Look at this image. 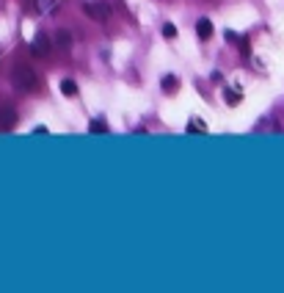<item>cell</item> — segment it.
<instances>
[{"instance_id": "cell-6", "label": "cell", "mask_w": 284, "mask_h": 293, "mask_svg": "<svg viewBox=\"0 0 284 293\" xmlns=\"http://www.w3.org/2000/svg\"><path fill=\"white\" fill-rule=\"evenodd\" d=\"M188 133H207V122H201V119H190L188 122Z\"/></svg>"}, {"instance_id": "cell-4", "label": "cell", "mask_w": 284, "mask_h": 293, "mask_svg": "<svg viewBox=\"0 0 284 293\" xmlns=\"http://www.w3.org/2000/svg\"><path fill=\"white\" fill-rule=\"evenodd\" d=\"M30 53H33L36 58H44V55L50 53V39H47V36H44V33L36 36L33 44H30Z\"/></svg>"}, {"instance_id": "cell-9", "label": "cell", "mask_w": 284, "mask_h": 293, "mask_svg": "<svg viewBox=\"0 0 284 293\" xmlns=\"http://www.w3.org/2000/svg\"><path fill=\"white\" fill-rule=\"evenodd\" d=\"M89 130L97 133V136H102V133H108V127H105V122H102V119H94V122L89 125Z\"/></svg>"}, {"instance_id": "cell-7", "label": "cell", "mask_w": 284, "mask_h": 293, "mask_svg": "<svg viewBox=\"0 0 284 293\" xmlns=\"http://www.w3.org/2000/svg\"><path fill=\"white\" fill-rule=\"evenodd\" d=\"M55 8V0H36V11L39 14H50Z\"/></svg>"}, {"instance_id": "cell-11", "label": "cell", "mask_w": 284, "mask_h": 293, "mask_svg": "<svg viewBox=\"0 0 284 293\" xmlns=\"http://www.w3.org/2000/svg\"><path fill=\"white\" fill-rule=\"evenodd\" d=\"M174 86H177V78H174V75H166V78H163V89L174 91Z\"/></svg>"}, {"instance_id": "cell-1", "label": "cell", "mask_w": 284, "mask_h": 293, "mask_svg": "<svg viewBox=\"0 0 284 293\" xmlns=\"http://www.w3.org/2000/svg\"><path fill=\"white\" fill-rule=\"evenodd\" d=\"M11 86L19 91V94H33V91L39 89V78H36L33 66H28V64H17V66H14Z\"/></svg>"}, {"instance_id": "cell-13", "label": "cell", "mask_w": 284, "mask_h": 293, "mask_svg": "<svg viewBox=\"0 0 284 293\" xmlns=\"http://www.w3.org/2000/svg\"><path fill=\"white\" fill-rule=\"evenodd\" d=\"M58 42H61V47H69V44H72V36L66 33V30H61V33H58Z\"/></svg>"}, {"instance_id": "cell-3", "label": "cell", "mask_w": 284, "mask_h": 293, "mask_svg": "<svg viewBox=\"0 0 284 293\" xmlns=\"http://www.w3.org/2000/svg\"><path fill=\"white\" fill-rule=\"evenodd\" d=\"M14 127H17V111L8 108V105H3L0 108V130L8 133V130H14Z\"/></svg>"}, {"instance_id": "cell-8", "label": "cell", "mask_w": 284, "mask_h": 293, "mask_svg": "<svg viewBox=\"0 0 284 293\" xmlns=\"http://www.w3.org/2000/svg\"><path fill=\"white\" fill-rule=\"evenodd\" d=\"M61 91H64L66 97H77V83H75V80H69V78H66L64 83H61Z\"/></svg>"}, {"instance_id": "cell-12", "label": "cell", "mask_w": 284, "mask_h": 293, "mask_svg": "<svg viewBox=\"0 0 284 293\" xmlns=\"http://www.w3.org/2000/svg\"><path fill=\"white\" fill-rule=\"evenodd\" d=\"M163 36H166V39H174V36H177V28H174L171 22H166L163 25Z\"/></svg>"}, {"instance_id": "cell-5", "label": "cell", "mask_w": 284, "mask_h": 293, "mask_svg": "<svg viewBox=\"0 0 284 293\" xmlns=\"http://www.w3.org/2000/svg\"><path fill=\"white\" fill-rule=\"evenodd\" d=\"M196 33H199L201 39H210V36H213V22H210L207 17H201L199 22H196Z\"/></svg>"}, {"instance_id": "cell-10", "label": "cell", "mask_w": 284, "mask_h": 293, "mask_svg": "<svg viewBox=\"0 0 284 293\" xmlns=\"http://www.w3.org/2000/svg\"><path fill=\"white\" fill-rule=\"evenodd\" d=\"M226 102H229V105H237V102H240V91L226 89Z\"/></svg>"}, {"instance_id": "cell-2", "label": "cell", "mask_w": 284, "mask_h": 293, "mask_svg": "<svg viewBox=\"0 0 284 293\" xmlns=\"http://www.w3.org/2000/svg\"><path fill=\"white\" fill-rule=\"evenodd\" d=\"M83 11L89 14L91 19H97V22H108V17H111V8H108L105 3H100V0H89V3H83Z\"/></svg>"}]
</instances>
